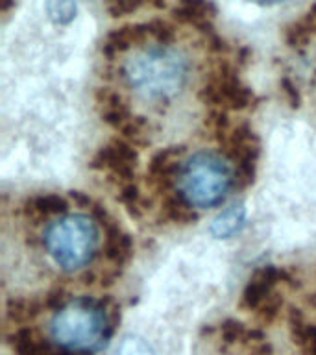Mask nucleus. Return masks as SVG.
<instances>
[{
	"label": "nucleus",
	"instance_id": "nucleus-3",
	"mask_svg": "<svg viewBox=\"0 0 316 355\" xmlns=\"http://www.w3.org/2000/svg\"><path fill=\"white\" fill-rule=\"evenodd\" d=\"M43 243L50 259L60 268L78 270L87 266L98 252V222L82 213L61 215L44 227Z\"/></svg>",
	"mask_w": 316,
	"mask_h": 355
},
{
	"label": "nucleus",
	"instance_id": "nucleus-16",
	"mask_svg": "<svg viewBox=\"0 0 316 355\" xmlns=\"http://www.w3.org/2000/svg\"><path fill=\"white\" fill-rule=\"evenodd\" d=\"M67 209H69V202L55 193L32 196L24 202V207H22L24 215L33 220H43V218L54 215H65Z\"/></svg>",
	"mask_w": 316,
	"mask_h": 355
},
{
	"label": "nucleus",
	"instance_id": "nucleus-12",
	"mask_svg": "<svg viewBox=\"0 0 316 355\" xmlns=\"http://www.w3.org/2000/svg\"><path fill=\"white\" fill-rule=\"evenodd\" d=\"M148 37H152V26L150 22L146 24H130V26H122L115 32H111L104 41V46H102V54L105 58H116V55L124 54V52H130V50H135L137 46L146 41Z\"/></svg>",
	"mask_w": 316,
	"mask_h": 355
},
{
	"label": "nucleus",
	"instance_id": "nucleus-22",
	"mask_svg": "<svg viewBox=\"0 0 316 355\" xmlns=\"http://www.w3.org/2000/svg\"><path fill=\"white\" fill-rule=\"evenodd\" d=\"M281 87H283V93H285V96H287V100L290 102V105H292V107H298L299 102H301V98H299L298 91L294 89L292 83L288 82V80H283Z\"/></svg>",
	"mask_w": 316,
	"mask_h": 355
},
{
	"label": "nucleus",
	"instance_id": "nucleus-23",
	"mask_svg": "<svg viewBox=\"0 0 316 355\" xmlns=\"http://www.w3.org/2000/svg\"><path fill=\"white\" fill-rule=\"evenodd\" d=\"M249 2H254V4H259V6H276L285 2V0H249Z\"/></svg>",
	"mask_w": 316,
	"mask_h": 355
},
{
	"label": "nucleus",
	"instance_id": "nucleus-21",
	"mask_svg": "<svg viewBox=\"0 0 316 355\" xmlns=\"http://www.w3.org/2000/svg\"><path fill=\"white\" fill-rule=\"evenodd\" d=\"M76 10V0H46V15L54 24H71Z\"/></svg>",
	"mask_w": 316,
	"mask_h": 355
},
{
	"label": "nucleus",
	"instance_id": "nucleus-6",
	"mask_svg": "<svg viewBox=\"0 0 316 355\" xmlns=\"http://www.w3.org/2000/svg\"><path fill=\"white\" fill-rule=\"evenodd\" d=\"M200 100L220 111H244L257 104V96L229 65L211 72L200 89Z\"/></svg>",
	"mask_w": 316,
	"mask_h": 355
},
{
	"label": "nucleus",
	"instance_id": "nucleus-19",
	"mask_svg": "<svg viewBox=\"0 0 316 355\" xmlns=\"http://www.w3.org/2000/svg\"><path fill=\"white\" fill-rule=\"evenodd\" d=\"M43 309V305L37 300L15 298L8 302L6 307V318L15 324V327H21L22 322L32 320L33 316H37Z\"/></svg>",
	"mask_w": 316,
	"mask_h": 355
},
{
	"label": "nucleus",
	"instance_id": "nucleus-18",
	"mask_svg": "<svg viewBox=\"0 0 316 355\" xmlns=\"http://www.w3.org/2000/svg\"><path fill=\"white\" fill-rule=\"evenodd\" d=\"M161 216L170 224L187 226L198 220V215L194 213V207L183 198L182 194H165L161 204Z\"/></svg>",
	"mask_w": 316,
	"mask_h": 355
},
{
	"label": "nucleus",
	"instance_id": "nucleus-24",
	"mask_svg": "<svg viewBox=\"0 0 316 355\" xmlns=\"http://www.w3.org/2000/svg\"><path fill=\"white\" fill-rule=\"evenodd\" d=\"M119 355H133V346H132V348H130V349H128V348H124V349H122V352H121V354H119ZM139 355H148V349L144 348L143 352H141V354H139Z\"/></svg>",
	"mask_w": 316,
	"mask_h": 355
},
{
	"label": "nucleus",
	"instance_id": "nucleus-11",
	"mask_svg": "<svg viewBox=\"0 0 316 355\" xmlns=\"http://www.w3.org/2000/svg\"><path fill=\"white\" fill-rule=\"evenodd\" d=\"M94 100H96V110H98V115L102 116V121L121 135L137 119V115L130 110L126 98L121 93L113 91V89L100 87L94 94Z\"/></svg>",
	"mask_w": 316,
	"mask_h": 355
},
{
	"label": "nucleus",
	"instance_id": "nucleus-10",
	"mask_svg": "<svg viewBox=\"0 0 316 355\" xmlns=\"http://www.w3.org/2000/svg\"><path fill=\"white\" fill-rule=\"evenodd\" d=\"M218 335H220L222 343L231 348H237L240 355H274V349L265 338V335L259 329L248 327L243 322H222L218 327Z\"/></svg>",
	"mask_w": 316,
	"mask_h": 355
},
{
	"label": "nucleus",
	"instance_id": "nucleus-2",
	"mask_svg": "<svg viewBox=\"0 0 316 355\" xmlns=\"http://www.w3.org/2000/svg\"><path fill=\"white\" fill-rule=\"evenodd\" d=\"M115 311H107L104 302L94 298L69 300L50 318V338L65 352L96 354L113 335Z\"/></svg>",
	"mask_w": 316,
	"mask_h": 355
},
{
	"label": "nucleus",
	"instance_id": "nucleus-20",
	"mask_svg": "<svg viewBox=\"0 0 316 355\" xmlns=\"http://www.w3.org/2000/svg\"><path fill=\"white\" fill-rule=\"evenodd\" d=\"M119 202L124 205V209L128 211V215L133 218H141L144 213V198L139 187L135 183H124L119 187Z\"/></svg>",
	"mask_w": 316,
	"mask_h": 355
},
{
	"label": "nucleus",
	"instance_id": "nucleus-4",
	"mask_svg": "<svg viewBox=\"0 0 316 355\" xmlns=\"http://www.w3.org/2000/svg\"><path fill=\"white\" fill-rule=\"evenodd\" d=\"M177 183V193L193 207L209 209L222 204L231 187H235V172L226 157L202 150L183 163Z\"/></svg>",
	"mask_w": 316,
	"mask_h": 355
},
{
	"label": "nucleus",
	"instance_id": "nucleus-8",
	"mask_svg": "<svg viewBox=\"0 0 316 355\" xmlns=\"http://www.w3.org/2000/svg\"><path fill=\"white\" fill-rule=\"evenodd\" d=\"M287 283L292 285L294 277L285 268L276 265H265L257 268L246 283L240 296V307L248 313H257L265 304H268L274 296H277V285Z\"/></svg>",
	"mask_w": 316,
	"mask_h": 355
},
{
	"label": "nucleus",
	"instance_id": "nucleus-9",
	"mask_svg": "<svg viewBox=\"0 0 316 355\" xmlns=\"http://www.w3.org/2000/svg\"><path fill=\"white\" fill-rule=\"evenodd\" d=\"M185 148L183 146H166L152 155L146 171V183L155 193L170 194L172 187L176 185L179 178V157L183 155Z\"/></svg>",
	"mask_w": 316,
	"mask_h": 355
},
{
	"label": "nucleus",
	"instance_id": "nucleus-1",
	"mask_svg": "<svg viewBox=\"0 0 316 355\" xmlns=\"http://www.w3.org/2000/svg\"><path fill=\"white\" fill-rule=\"evenodd\" d=\"M187 55L170 43L141 44L122 65V78L144 98L170 100L183 91L188 80Z\"/></svg>",
	"mask_w": 316,
	"mask_h": 355
},
{
	"label": "nucleus",
	"instance_id": "nucleus-17",
	"mask_svg": "<svg viewBox=\"0 0 316 355\" xmlns=\"http://www.w3.org/2000/svg\"><path fill=\"white\" fill-rule=\"evenodd\" d=\"M244 222H246V207L243 204L229 205L220 215H216L211 224V233L216 239H229L243 230Z\"/></svg>",
	"mask_w": 316,
	"mask_h": 355
},
{
	"label": "nucleus",
	"instance_id": "nucleus-7",
	"mask_svg": "<svg viewBox=\"0 0 316 355\" xmlns=\"http://www.w3.org/2000/svg\"><path fill=\"white\" fill-rule=\"evenodd\" d=\"M139 166L137 148L124 139H111L109 143L100 146L98 152L91 159V168L105 172L113 182L121 187L124 183H132L135 180Z\"/></svg>",
	"mask_w": 316,
	"mask_h": 355
},
{
	"label": "nucleus",
	"instance_id": "nucleus-5",
	"mask_svg": "<svg viewBox=\"0 0 316 355\" xmlns=\"http://www.w3.org/2000/svg\"><path fill=\"white\" fill-rule=\"evenodd\" d=\"M224 146L227 161L235 172V187L246 189L255 182L257 161L261 155V141L248 122H238L218 141Z\"/></svg>",
	"mask_w": 316,
	"mask_h": 355
},
{
	"label": "nucleus",
	"instance_id": "nucleus-14",
	"mask_svg": "<svg viewBox=\"0 0 316 355\" xmlns=\"http://www.w3.org/2000/svg\"><path fill=\"white\" fill-rule=\"evenodd\" d=\"M288 331L304 355H316V324H310L299 309L288 313Z\"/></svg>",
	"mask_w": 316,
	"mask_h": 355
},
{
	"label": "nucleus",
	"instance_id": "nucleus-15",
	"mask_svg": "<svg viewBox=\"0 0 316 355\" xmlns=\"http://www.w3.org/2000/svg\"><path fill=\"white\" fill-rule=\"evenodd\" d=\"M172 13L183 24L205 28L215 17V6L209 0H179Z\"/></svg>",
	"mask_w": 316,
	"mask_h": 355
},
{
	"label": "nucleus",
	"instance_id": "nucleus-13",
	"mask_svg": "<svg viewBox=\"0 0 316 355\" xmlns=\"http://www.w3.org/2000/svg\"><path fill=\"white\" fill-rule=\"evenodd\" d=\"M8 340L17 355H80L61 349L58 344L39 337L32 327L26 326L15 327Z\"/></svg>",
	"mask_w": 316,
	"mask_h": 355
}]
</instances>
